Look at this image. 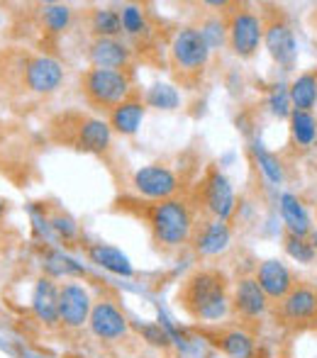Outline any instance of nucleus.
<instances>
[{"instance_id":"obj_1","label":"nucleus","mask_w":317,"mask_h":358,"mask_svg":"<svg viewBox=\"0 0 317 358\" xmlns=\"http://www.w3.org/2000/svg\"><path fill=\"white\" fill-rule=\"evenodd\" d=\"M178 300L195 322L225 320L232 305L227 295V280L218 271H198L185 278L183 287L178 290Z\"/></svg>"},{"instance_id":"obj_2","label":"nucleus","mask_w":317,"mask_h":358,"mask_svg":"<svg viewBox=\"0 0 317 358\" xmlns=\"http://www.w3.org/2000/svg\"><path fill=\"white\" fill-rule=\"evenodd\" d=\"M147 222L154 234V241L164 249H178V246L188 244L193 239V213H190L188 203L181 198L152 203L147 213Z\"/></svg>"},{"instance_id":"obj_3","label":"nucleus","mask_w":317,"mask_h":358,"mask_svg":"<svg viewBox=\"0 0 317 358\" xmlns=\"http://www.w3.org/2000/svg\"><path fill=\"white\" fill-rule=\"evenodd\" d=\"M80 90L90 105L113 110L115 105L132 95V78L127 71L88 69L85 73H80Z\"/></svg>"},{"instance_id":"obj_4","label":"nucleus","mask_w":317,"mask_h":358,"mask_svg":"<svg viewBox=\"0 0 317 358\" xmlns=\"http://www.w3.org/2000/svg\"><path fill=\"white\" fill-rule=\"evenodd\" d=\"M171 64L181 78L200 76L210 64V47L198 27H181L171 39Z\"/></svg>"},{"instance_id":"obj_5","label":"nucleus","mask_w":317,"mask_h":358,"mask_svg":"<svg viewBox=\"0 0 317 358\" xmlns=\"http://www.w3.org/2000/svg\"><path fill=\"white\" fill-rule=\"evenodd\" d=\"M64 64L49 54H32L20 62V83L34 95H52L64 83Z\"/></svg>"},{"instance_id":"obj_6","label":"nucleus","mask_w":317,"mask_h":358,"mask_svg":"<svg viewBox=\"0 0 317 358\" xmlns=\"http://www.w3.org/2000/svg\"><path fill=\"white\" fill-rule=\"evenodd\" d=\"M264 20L246 8H234L227 17V42L232 47L234 57L251 59L259 52V44L264 42Z\"/></svg>"},{"instance_id":"obj_7","label":"nucleus","mask_w":317,"mask_h":358,"mask_svg":"<svg viewBox=\"0 0 317 358\" xmlns=\"http://www.w3.org/2000/svg\"><path fill=\"white\" fill-rule=\"evenodd\" d=\"M132 188L142 198L152 200V203H161V200L176 198V193L181 190V180L169 166L149 164L132 173Z\"/></svg>"},{"instance_id":"obj_8","label":"nucleus","mask_w":317,"mask_h":358,"mask_svg":"<svg viewBox=\"0 0 317 358\" xmlns=\"http://www.w3.org/2000/svg\"><path fill=\"white\" fill-rule=\"evenodd\" d=\"M203 205L208 210V215L213 220H225L234 215L237 210V195H234V188L230 183V178L223 173V171L213 169L203 180Z\"/></svg>"},{"instance_id":"obj_9","label":"nucleus","mask_w":317,"mask_h":358,"mask_svg":"<svg viewBox=\"0 0 317 358\" xmlns=\"http://www.w3.org/2000/svg\"><path fill=\"white\" fill-rule=\"evenodd\" d=\"M93 300L90 292L80 283H64L59 285V322L66 329H80L88 324Z\"/></svg>"},{"instance_id":"obj_10","label":"nucleus","mask_w":317,"mask_h":358,"mask_svg":"<svg viewBox=\"0 0 317 358\" xmlns=\"http://www.w3.org/2000/svg\"><path fill=\"white\" fill-rule=\"evenodd\" d=\"M88 329L100 341H120L129 334V322L113 300H98L90 310Z\"/></svg>"},{"instance_id":"obj_11","label":"nucleus","mask_w":317,"mask_h":358,"mask_svg":"<svg viewBox=\"0 0 317 358\" xmlns=\"http://www.w3.org/2000/svg\"><path fill=\"white\" fill-rule=\"evenodd\" d=\"M281 320L290 327H305L317 322V287L295 283L293 290L281 300Z\"/></svg>"},{"instance_id":"obj_12","label":"nucleus","mask_w":317,"mask_h":358,"mask_svg":"<svg viewBox=\"0 0 317 358\" xmlns=\"http://www.w3.org/2000/svg\"><path fill=\"white\" fill-rule=\"evenodd\" d=\"M264 44L266 52L271 54L279 66L283 69H293L298 62V39H295L293 29L288 22L283 20H271L264 27Z\"/></svg>"},{"instance_id":"obj_13","label":"nucleus","mask_w":317,"mask_h":358,"mask_svg":"<svg viewBox=\"0 0 317 358\" xmlns=\"http://www.w3.org/2000/svg\"><path fill=\"white\" fill-rule=\"evenodd\" d=\"M90 69H110V71H125L132 62V49L122 39L95 37L88 44Z\"/></svg>"},{"instance_id":"obj_14","label":"nucleus","mask_w":317,"mask_h":358,"mask_svg":"<svg viewBox=\"0 0 317 358\" xmlns=\"http://www.w3.org/2000/svg\"><path fill=\"white\" fill-rule=\"evenodd\" d=\"M193 249L198 256H205V259H213V256H220L230 249L232 244V227L225 220H208L203 222V227L193 231Z\"/></svg>"},{"instance_id":"obj_15","label":"nucleus","mask_w":317,"mask_h":358,"mask_svg":"<svg viewBox=\"0 0 317 358\" xmlns=\"http://www.w3.org/2000/svg\"><path fill=\"white\" fill-rule=\"evenodd\" d=\"M29 310L44 327H59V285L49 275H39L29 297Z\"/></svg>"},{"instance_id":"obj_16","label":"nucleus","mask_w":317,"mask_h":358,"mask_svg":"<svg viewBox=\"0 0 317 358\" xmlns=\"http://www.w3.org/2000/svg\"><path fill=\"white\" fill-rule=\"evenodd\" d=\"M71 142L85 154H105L113 144V129L100 117H80Z\"/></svg>"},{"instance_id":"obj_17","label":"nucleus","mask_w":317,"mask_h":358,"mask_svg":"<svg viewBox=\"0 0 317 358\" xmlns=\"http://www.w3.org/2000/svg\"><path fill=\"white\" fill-rule=\"evenodd\" d=\"M256 283L266 292L269 300H283L290 290H293V275H290L288 266L279 259H266L256 268Z\"/></svg>"},{"instance_id":"obj_18","label":"nucleus","mask_w":317,"mask_h":358,"mask_svg":"<svg viewBox=\"0 0 317 358\" xmlns=\"http://www.w3.org/2000/svg\"><path fill=\"white\" fill-rule=\"evenodd\" d=\"M232 307L244 320H259V317H264L269 312V297L261 290V285L256 283V278H241L234 285Z\"/></svg>"},{"instance_id":"obj_19","label":"nucleus","mask_w":317,"mask_h":358,"mask_svg":"<svg viewBox=\"0 0 317 358\" xmlns=\"http://www.w3.org/2000/svg\"><path fill=\"white\" fill-rule=\"evenodd\" d=\"M144 117H147V105H144V100L137 98V95H129L127 100H122V103L110 110L108 124L113 132L122 134V137H134V134L139 132V127H142Z\"/></svg>"},{"instance_id":"obj_20","label":"nucleus","mask_w":317,"mask_h":358,"mask_svg":"<svg viewBox=\"0 0 317 358\" xmlns=\"http://www.w3.org/2000/svg\"><path fill=\"white\" fill-rule=\"evenodd\" d=\"M85 256H88V261L93 266H98V268L108 271V273H113V275H120V278H132L134 275V266H132V261H129V256L113 244H103V241L88 244Z\"/></svg>"},{"instance_id":"obj_21","label":"nucleus","mask_w":317,"mask_h":358,"mask_svg":"<svg viewBox=\"0 0 317 358\" xmlns=\"http://www.w3.org/2000/svg\"><path fill=\"white\" fill-rule=\"evenodd\" d=\"M279 213H281V220H283L286 229H288V234L310 236V231H313V220H310L308 208H305L298 195H293V193L281 195Z\"/></svg>"},{"instance_id":"obj_22","label":"nucleus","mask_w":317,"mask_h":358,"mask_svg":"<svg viewBox=\"0 0 317 358\" xmlns=\"http://www.w3.org/2000/svg\"><path fill=\"white\" fill-rule=\"evenodd\" d=\"M288 93H290L293 110L313 113V108L317 105V73L315 71L298 73L293 78V83L288 85Z\"/></svg>"},{"instance_id":"obj_23","label":"nucleus","mask_w":317,"mask_h":358,"mask_svg":"<svg viewBox=\"0 0 317 358\" xmlns=\"http://www.w3.org/2000/svg\"><path fill=\"white\" fill-rule=\"evenodd\" d=\"M44 273L49 275V278H73V275H85V268L78 264L76 259H71L69 254H64V251L59 249H49L47 254H44Z\"/></svg>"},{"instance_id":"obj_24","label":"nucleus","mask_w":317,"mask_h":358,"mask_svg":"<svg viewBox=\"0 0 317 358\" xmlns=\"http://www.w3.org/2000/svg\"><path fill=\"white\" fill-rule=\"evenodd\" d=\"M290 124V137H293L295 146L300 149H310L317 139V117L313 113H305V110H293L288 117Z\"/></svg>"},{"instance_id":"obj_25","label":"nucleus","mask_w":317,"mask_h":358,"mask_svg":"<svg viewBox=\"0 0 317 358\" xmlns=\"http://www.w3.org/2000/svg\"><path fill=\"white\" fill-rule=\"evenodd\" d=\"M220 349L230 358H254L256 344L254 336L244 329H227L220 334Z\"/></svg>"},{"instance_id":"obj_26","label":"nucleus","mask_w":317,"mask_h":358,"mask_svg":"<svg viewBox=\"0 0 317 358\" xmlns=\"http://www.w3.org/2000/svg\"><path fill=\"white\" fill-rule=\"evenodd\" d=\"M90 32L95 37H110L118 39L122 34V20H120V10L115 8H95L90 13Z\"/></svg>"},{"instance_id":"obj_27","label":"nucleus","mask_w":317,"mask_h":358,"mask_svg":"<svg viewBox=\"0 0 317 358\" xmlns=\"http://www.w3.org/2000/svg\"><path fill=\"white\" fill-rule=\"evenodd\" d=\"M251 154H254L256 169L264 173V178L269 180L271 185H281V183H283V178H286L283 164H281V159L274 154V151L264 149V144L254 142V146H251Z\"/></svg>"},{"instance_id":"obj_28","label":"nucleus","mask_w":317,"mask_h":358,"mask_svg":"<svg viewBox=\"0 0 317 358\" xmlns=\"http://www.w3.org/2000/svg\"><path fill=\"white\" fill-rule=\"evenodd\" d=\"M144 105L154 110L171 113V110L181 108V93H178V88L171 83H154L152 88L144 93Z\"/></svg>"},{"instance_id":"obj_29","label":"nucleus","mask_w":317,"mask_h":358,"mask_svg":"<svg viewBox=\"0 0 317 358\" xmlns=\"http://www.w3.org/2000/svg\"><path fill=\"white\" fill-rule=\"evenodd\" d=\"M39 17H42V24L47 32L52 34H62L69 29V24H71V8L64 3H47L39 8Z\"/></svg>"},{"instance_id":"obj_30","label":"nucleus","mask_w":317,"mask_h":358,"mask_svg":"<svg viewBox=\"0 0 317 358\" xmlns=\"http://www.w3.org/2000/svg\"><path fill=\"white\" fill-rule=\"evenodd\" d=\"M198 29H200V34H203L205 42H208L210 52L223 49L225 44H227V20L220 17V15H210V17H205Z\"/></svg>"},{"instance_id":"obj_31","label":"nucleus","mask_w":317,"mask_h":358,"mask_svg":"<svg viewBox=\"0 0 317 358\" xmlns=\"http://www.w3.org/2000/svg\"><path fill=\"white\" fill-rule=\"evenodd\" d=\"M47 220H49V229H52L59 239H64V241L78 239V222L69 213H64V210H52V213L47 215Z\"/></svg>"},{"instance_id":"obj_32","label":"nucleus","mask_w":317,"mask_h":358,"mask_svg":"<svg viewBox=\"0 0 317 358\" xmlns=\"http://www.w3.org/2000/svg\"><path fill=\"white\" fill-rule=\"evenodd\" d=\"M266 108L274 117L279 120H288L290 113H293V103H290V93H288V85H274L266 98Z\"/></svg>"},{"instance_id":"obj_33","label":"nucleus","mask_w":317,"mask_h":358,"mask_svg":"<svg viewBox=\"0 0 317 358\" xmlns=\"http://www.w3.org/2000/svg\"><path fill=\"white\" fill-rule=\"evenodd\" d=\"M120 20H122V32L127 37H139L147 32V15L139 5H125L120 10Z\"/></svg>"},{"instance_id":"obj_34","label":"nucleus","mask_w":317,"mask_h":358,"mask_svg":"<svg viewBox=\"0 0 317 358\" xmlns=\"http://www.w3.org/2000/svg\"><path fill=\"white\" fill-rule=\"evenodd\" d=\"M286 254L290 256L293 261H298V264H313L317 259L313 244H310L308 236H295V234H286Z\"/></svg>"},{"instance_id":"obj_35","label":"nucleus","mask_w":317,"mask_h":358,"mask_svg":"<svg viewBox=\"0 0 317 358\" xmlns=\"http://www.w3.org/2000/svg\"><path fill=\"white\" fill-rule=\"evenodd\" d=\"M142 336L152 346H157V349H169V346L174 344V339H171L169 329H166V327L161 324V322H152V324H144L142 327Z\"/></svg>"},{"instance_id":"obj_36","label":"nucleus","mask_w":317,"mask_h":358,"mask_svg":"<svg viewBox=\"0 0 317 358\" xmlns=\"http://www.w3.org/2000/svg\"><path fill=\"white\" fill-rule=\"evenodd\" d=\"M308 239H310V244H313V249H315V254H317V229H315V227H313V231H310Z\"/></svg>"},{"instance_id":"obj_37","label":"nucleus","mask_w":317,"mask_h":358,"mask_svg":"<svg viewBox=\"0 0 317 358\" xmlns=\"http://www.w3.org/2000/svg\"><path fill=\"white\" fill-rule=\"evenodd\" d=\"M3 215H5V200L0 198V217H3Z\"/></svg>"}]
</instances>
